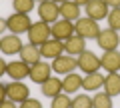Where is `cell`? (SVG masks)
I'll return each mask as SVG.
<instances>
[{
    "instance_id": "6da1fadb",
    "label": "cell",
    "mask_w": 120,
    "mask_h": 108,
    "mask_svg": "<svg viewBox=\"0 0 120 108\" xmlns=\"http://www.w3.org/2000/svg\"><path fill=\"white\" fill-rule=\"evenodd\" d=\"M74 34H78L80 38H88V40H96L100 34V26L96 20H92V18L84 16V18H78L76 24H74Z\"/></svg>"
},
{
    "instance_id": "7a4b0ae2",
    "label": "cell",
    "mask_w": 120,
    "mask_h": 108,
    "mask_svg": "<svg viewBox=\"0 0 120 108\" xmlns=\"http://www.w3.org/2000/svg\"><path fill=\"white\" fill-rule=\"evenodd\" d=\"M52 36L50 32V24L48 22H32V26L28 28V40L30 44H34V46H40V44H44L48 38Z\"/></svg>"
},
{
    "instance_id": "3957f363",
    "label": "cell",
    "mask_w": 120,
    "mask_h": 108,
    "mask_svg": "<svg viewBox=\"0 0 120 108\" xmlns=\"http://www.w3.org/2000/svg\"><path fill=\"white\" fill-rule=\"evenodd\" d=\"M6 24H8L10 34H24V32H28V28H30V26H32V20L28 18V14L14 12L12 16H8Z\"/></svg>"
},
{
    "instance_id": "277c9868",
    "label": "cell",
    "mask_w": 120,
    "mask_h": 108,
    "mask_svg": "<svg viewBox=\"0 0 120 108\" xmlns=\"http://www.w3.org/2000/svg\"><path fill=\"white\" fill-rule=\"evenodd\" d=\"M76 62H78V68H80L82 72H86V74L98 72V70L102 68V66H100V58L96 56L94 52H90V50H84L82 54H78Z\"/></svg>"
},
{
    "instance_id": "5b68a950",
    "label": "cell",
    "mask_w": 120,
    "mask_h": 108,
    "mask_svg": "<svg viewBox=\"0 0 120 108\" xmlns=\"http://www.w3.org/2000/svg\"><path fill=\"white\" fill-rule=\"evenodd\" d=\"M96 44H98L104 52L116 50V48H118V44H120V36H118V32H116V30L106 28V30H100L98 38H96Z\"/></svg>"
},
{
    "instance_id": "8992f818",
    "label": "cell",
    "mask_w": 120,
    "mask_h": 108,
    "mask_svg": "<svg viewBox=\"0 0 120 108\" xmlns=\"http://www.w3.org/2000/svg\"><path fill=\"white\" fill-rule=\"evenodd\" d=\"M30 94V88L26 84H22L20 80H14V82L6 84V98L12 100V102H24Z\"/></svg>"
},
{
    "instance_id": "52a82bcc",
    "label": "cell",
    "mask_w": 120,
    "mask_h": 108,
    "mask_svg": "<svg viewBox=\"0 0 120 108\" xmlns=\"http://www.w3.org/2000/svg\"><path fill=\"white\" fill-rule=\"evenodd\" d=\"M52 72H56V74H70L74 68H78V62H76V58L74 56H66V54H62V56H58V58H54L52 60Z\"/></svg>"
},
{
    "instance_id": "ba28073f",
    "label": "cell",
    "mask_w": 120,
    "mask_h": 108,
    "mask_svg": "<svg viewBox=\"0 0 120 108\" xmlns=\"http://www.w3.org/2000/svg\"><path fill=\"white\" fill-rule=\"evenodd\" d=\"M30 80L36 84H44L48 78L52 76V66L48 62H36V64L30 66Z\"/></svg>"
},
{
    "instance_id": "9c48e42d",
    "label": "cell",
    "mask_w": 120,
    "mask_h": 108,
    "mask_svg": "<svg viewBox=\"0 0 120 108\" xmlns=\"http://www.w3.org/2000/svg\"><path fill=\"white\" fill-rule=\"evenodd\" d=\"M38 16L42 22H48V24H54L56 20H58L60 16V4H56V2H52V0H46V2H42V4L38 6Z\"/></svg>"
},
{
    "instance_id": "30bf717a",
    "label": "cell",
    "mask_w": 120,
    "mask_h": 108,
    "mask_svg": "<svg viewBox=\"0 0 120 108\" xmlns=\"http://www.w3.org/2000/svg\"><path fill=\"white\" fill-rule=\"evenodd\" d=\"M50 32L56 40H68L70 36H74V24L70 20H56L50 26Z\"/></svg>"
},
{
    "instance_id": "8fae6325",
    "label": "cell",
    "mask_w": 120,
    "mask_h": 108,
    "mask_svg": "<svg viewBox=\"0 0 120 108\" xmlns=\"http://www.w3.org/2000/svg\"><path fill=\"white\" fill-rule=\"evenodd\" d=\"M62 52H64V42L62 40H56V38H48L44 44H40V54L44 58H58L62 56Z\"/></svg>"
},
{
    "instance_id": "7c38bea8",
    "label": "cell",
    "mask_w": 120,
    "mask_h": 108,
    "mask_svg": "<svg viewBox=\"0 0 120 108\" xmlns=\"http://www.w3.org/2000/svg\"><path fill=\"white\" fill-rule=\"evenodd\" d=\"M84 8H86V16L92 20H104L110 12V8L104 4V0H90Z\"/></svg>"
},
{
    "instance_id": "4fadbf2b",
    "label": "cell",
    "mask_w": 120,
    "mask_h": 108,
    "mask_svg": "<svg viewBox=\"0 0 120 108\" xmlns=\"http://www.w3.org/2000/svg\"><path fill=\"white\" fill-rule=\"evenodd\" d=\"M22 46H24V44L18 38V34H8V36H4V38H0V50H2V54H8V56L20 54Z\"/></svg>"
},
{
    "instance_id": "5bb4252c",
    "label": "cell",
    "mask_w": 120,
    "mask_h": 108,
    "mask_svg": "<svg viewBox=\"0 0 120 108\" xmlns=\"http://www.w3.org/2000/svg\"><path fill=\"white\" fill-rule=\"evenodd\" d=\"M6 74H8L12 80H24V78L30 74V66L26 64L24 60H14V62H8Z\"/></svg>"
},
{
    "instance_id": "9a60e30c",
    "label": "cell",
    "mask_w": 120,
    "mask_h": 108,
    "mask_svg": "<svg viewBox=\"0 0 120 108\" xmlns=\"http://www.w3.org/2000/svg\"><path fill=\"white\" fill-rule=\"evenodd\" d=\"M100 66L108 72H118L120 70V52L118 50H110V52H104L100 56Z\"/></svg>"
},
{
    "instance_id": "2e32d148",
    "label": "cell",
    "mask_w": 120,
    "mask_h": 108,
    "mask_svg": "<svg viewBox=\"0 0 120 108\" xmlns=\"http://www.w3.org/2000/svg\"><path fill=\"white\" fill-rule=\"evenodd\" d=\"M84 50H86V40L80 38L78 34H74V36H70L68 40H64V52L70 54V56H78V54H82Z\"/></svg>"
},
{
    "instance_id": "e0dca14e",
    "label": "cell",
    "mask_w": 120,
    "mask_h": 108,
    "mask_svg": "<svg viewBox=\"0 0 120 108\" xmlns=\"http://www.w3.org/2000/svg\"><path fill=\"white\" fill-rule=\"evenodd\" d=\"M40 46H34V44H24L22 46V50H20V60H24L28 66H32V64H36V62H40Z\"/></svg>"
},
{
    "instance_id": "ac0fdd59",
    "label": "cell",
    "mask_w": 120,
    "mask_h": 108,
    "mask_svg": "<svg viewBox=\"0 0 120 108\" xmlns=\"http://www.w3.org/2000/svg\"><path fill=\"white\" fill-rule=\"evenodd\" d=\"M40 90H42L44 96H48V98H54V96H58L60 90H62V80H58L56 76H50L44 84H40Z\"/></svg>"
},
{
    "instance_id": "d6986e66",
    "label": "cell",
    "mask_w": 120,
    "mask_h": 108,
    "mask_svg": "<svg viewBox=\"0 0 120 108\" xmlns=\"http://www.w3.org/2000/svg\"><path fill=\"white\" fill-rule=\"evenodd\" d=\"M104 92L108 96H118L120 94V76H118V72H108V76H104Z\"/></svg>"
},
{
    "instance_id": "ffe728a7",
    "label": "cell",
    "mask_w": 120,
    "mask_h": 108,
    "mask_svg": "<svg viewBox=\"0 0 120 108\" xmlns=\"http://www.w3.org/2000/svg\"><path fill=\"white\" fill-rule=\"evenodd\" d=\"M60 16H62V20H78L80 18V6L74 0H68L64 4H60Z\"/></svg>"
},
{
    "instance_id": "44dd1931",
    "label": "cell",
    "mask_w": 120,
    "mask_h": 108,
    "mask_svg": "<svg viewBox=\"0 0 120 108\" xmlns=\"http://www.w3.org/2000/svg\"><path fill=\"white\" fill-rule=\"evenodd\" d=\"M82 80L84 78L80 76V74H76V72H70V74H66L64 76V80H62V90L64 92H76L78 88H82Z\"/></svg>"
},
{
    "instance_id": "7402d4cb",
    "label": "cell",
    "mask_w": 120,
    "mask_h": 108,
    "mask_svg": "<svg viewBox=\"0 0 120 108\" xmlns=\"http://www.w3.org/2000/svg\"><path fill=\"white\" fill-rule=\"evenodd\" d=\"M100 86H104V76L100 72H90L84 76V80H82V88L84 90H98Z\"/></svg>"
},
{
    "instance_id": "603a6c76",
    "label": "cell",
    "mask_w": 120,
    "mask_h": 108,
    "mask_svg": "<svg viewBox=\"0 0 120 108\" xmlns=\"http://www.w3.org/2000/svg\"><path fill=\"white\" fill-rule=\"evenodd\" d=\"M92 108H112V96H108L106 92H98L92 98Z\"/></svg>"
},
{
    "instance_id": "cb8c5ba5",
    "label": "cell",
    "mask_w": 120,
    "mask_h": 108,
    "mask_svg": "<svg viewBox=\"0 0 120 108\" xmlns=\"http://www.w3.org/2000/svg\"><path fill=\"white\" fill-rule=\"evenodd\" d=\"M12 6L20 14H30L34 10V0H12Z\"/></svg>"
},
{
    "instance_id": "d4e9b609",
    "label": "cell",
    "mask_w": 120,
    "mask_h": 108,
    "mask_svg": "<svg viewBox=\"0 0 120 108\" xmlns=\"http://www.w3.org/2000/svg\"><path fill=\"white\" fill-rule=\"evenodd\" d=\"M106 18H108V26H110L112 30L118 32L120 30V8H110Z\"/></svg>"
},
{
    "instance_id": "484cf974",
    "label": "cell",
    "mask_w": 120,
    "mask_h": 108,
    "mask_svg": "<svg viewBox=\"0 0 120 108\" xmlns=\"http://www.w3.org/2000/svg\"><path fill=\"white\" fill-rule=\"evenodd\" d=\"M70 108H92V98L88 94H78L76 98L72 100Z\"/></svg>"
},
{
    "instance_id": "4316f807",
    "label": "cell",
    "mask_w": 120,
    "mask_h": 108,
    "mask_svg": "<svg viewBox=\"0 0 120 108\" xmlns=\"http://www.w3.org/2000/svg\"><path fill=\"white\" fill-rule=\"evenodd\" d=\"M70 104H72V100H70L66 94H58V96L52 98L50 108H70Z\"/></svg>"
},
{
    "instance_id": "83f0119b",
    "label": "cell",
    "mask_w": 120,
    "mask_h": 108,
    "mask_svg": "<svg viewBox=\"0 0 120 108\" xmlns=\"http://www.w3.org/2000/svg\"><path fill=\"white\" fill-rule=\"evenodd\" d=\"M20 108H42V102L36 98H26L24 102H20Z\"/></svg>"
},
{
    "instance_id": "f1b7e54d",
    "label": "cell",
    "mask_w": 120,
    "mask_h": 108,
    "mask_svg": "<svg viewBox=\"0 0 120 108\" xmlns=\"http://www.w3.org/2000/svg\"><path fill=\"white\" fill-rule=\"evenodd\" d=\"M104 4L108 8H120V0H104Z\"/></svg>"
},
{
    "instance_id": "f546056e",
    "label": "cell",
    "mask_w": 120,
    "mask_h": 108,
    "mask_svg": "<svg viewBox=\"0 0 120 108\" xmlns=\"http://www.w3.org/2000/svg\"><path fill=\"white\" fill-rule=\"evenodd\" d=\"M0 108H16V102H12V100L6 98L4 102H0Z\"/></svg>"
},
{
    "instance_id": "4dcf8cb0",
    "label": "cell",
    "mask_w": 120,
    "mask_h": 108,
    "mask_svg": "<svg viewBox=\"0 0 120 108\" xmlns=\"http://www.w3.org/2000/svg\"><path fill=\"white\" fill-rule=\"evenodd\" d=\"M6 100V84L0 82V102H4Z\"/></svg>"
},
{
    "instance_id": "1f68e13d",
    "label": "cell",
    "mask_w": 120,
    "mask_h": 108,
    "mask_svg": "<svg viewBox=\"0 0 120 108\" xmlns=\"http://www.w3.org/2000/svg\"><path fill=\"white\" fill-rule=\"evenodd\" d=\"M6 68H8L6 60H4V58H0V76H2V74H6Z\"/></svg>"
},
{
    "instance_id": "d6a6232c",
    "label": "cell",
    "mask_w": 120,
    "mask_h": 108,
    "mask_svg": "<svg viewBox=\"0 0 120 108\" xmlns=\"http://www.w3.org/2000/svg\"><path fill=\"white\" fill-rule=\"evenodd\" d=\"M6 28H8V24H6V20H4V18H0V34H2V32H4Z\"/></svg>"
},
{
    "instance_id": "836d02e7",
    "label": "cell",
    "mask_w": 120,
    "mask_h": 108,
    "mask_svg": "<svg viewBox=\"0 0 120 108\" xmlns=\"http://www.w3.org/2000/svg\"><path fill=\"white\" fill-rule=\"evenodd\" d=\"M74 2H76L78 6H86V4H88V2H90V0H74Z\"/></svg>"
},
{
    "instance_id": "e575fe53",
    "label": "cell",
    "mask_w": 120,
    "mask_h": 108,
    "mask_svg": "<svg viewBox=\"0 0 120 108\" xmlns=\"http://www.w3.org/2000/svg\"><path fill=\"white\" fill-rule=\"evenodd\" d=\"M52 2H56V4H64V2H68V0H52Z\"/></svg>"
},
{
    "instance_id": "d590c367",
    "label": "cell",
    "mask_w": 120,
    "mask_h": 108,
    "mask_svg": "<svg viewBox=\"0 0 120 108\" xmlns=\"http://www.w3.org/2000/svg\"><path fill=\"white\" fill-rule=\"evenodd\" d=\"M34 2H40V4H42V2H46V0H34Z\"/></svg>"
}]
</instances>
